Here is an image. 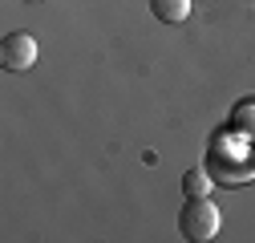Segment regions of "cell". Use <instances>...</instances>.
Returning <instances> with one entry per match:
<instances>
[{
    "label": "cell",
    "mask_w": 255,
    "mask_h": 243,
    "mask_svg": "<svg viewBox=\"0 0 255 243\" xmlns=\"http://www.w3.org/2000/svg\"><path fill=\"white\" fill-rule=\"evenodd\" d=\"M219 227H223V215H219V207H215L207 195L182 203V211H178V231H182L190 243H211V239L219 235Z\"/></svg>",
    "instance_id": "cell-1"
},
{
    "label": "cell",
    "mask_w": 255,
    "mask_h": 243,
    "mask_svg": "<svg viewBox=\"0 0 255 243\" xmlns=\"http://www.w3.org/2000/svg\"><path fill=\"white\" fill-rule=\"evenodd\" d=\"M0 65L8 73H24L37 65V37L33 33H8L0 41Z\"/></svg>",
    "instance_id": "cell-2"
},
{
    "label": "cell",
    "mask_w": 255,
    "mask_h": 243,
    "mask_svg": "<svg viewBox=\"0 0 255 243\" xmlns=\"http://www.w3.org/2000/svg\"><path fill=\"white\" fill-rule=\"evenodd\" d=\"M24 4H41V0H24Z\"/></svg>",
    "instance_id": "cell-5"
},
{
    "label": "cell",
    "mask_w": 255,
    "mask_h": 243,
    "mask_svg": "<svg viewBox=\"0 0 255 243\" xmlns=\"http://www.w3.org/2000/svg\"><path fill=\"white\" fill-rule=\"evenodd\" d=\"M150 12L162 24H182L190 16V0H150Z\"/></svg>",
    "instance_id": "cell-3"
},
{
    "label": "cell",
    "mask_w": 255,
    "mask_h": 243,
    "mask_svg": "<svg viewBox=\"0 0 255 243\" xmlns=\"http://www.w3.org/2000/svg\"><path fill=\"white\" fill-rule=\"evenodd\" d=\"M182 195H186V199L211 195V174H207V170H186V174H182Z\"/></svg>",
    "instance_id": "cell-4"
}]
</instances>
